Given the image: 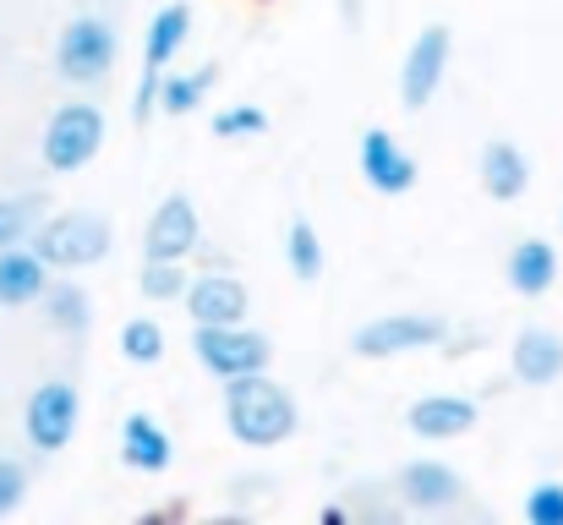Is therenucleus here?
Wrapping results in <instances>:
<instances>
[{
  "mask_svg": "<svg viewBox=\"0 0 563 525\" xmlns=\"http://www.w3.org/2000/svg\"><path fill=\"white\" fill-rule=\"evenodd\" d=\"M121 356H126L132 367H159V361H165V329H159L154 318H132V324L121 329Z\"/></svg>",
  "mask_w": 563,
  "mask_h": 525,
  "instance_id": "nucleus-26",
  "label": "nucleus"
},
{
  "mask_svg": "<svg viewBox=\"0 0 563 525\" xmlns=\"http://www.w3.org/2000/svg\"><path fill=\"white\" fill-rule=\"evenodd\" d=\"M104 149V110L88 105V99H71L49 116L44 127V143H38V160L49 175H77L82 165H93Z\"/></svg>",
  "mask_w": 563,
  "mask_h": 525,
  "instance_id": "nucleus-3",
  "label": "nucleus"
},
{
  "mask_svg": "<svg viewBox=\"0 0 563 525\" xmlns=\"http://www.w3.org/2000/svg\"><path fill=\"white\" fill-rule=\"evenodd\" d=\"M213 83H219V66L208 61V66H191V72H165L159 77V110L165 116H197L202 105H208V94H213Z\"/></svg>",
  "mask_w": 563,
  "mask_h": 525,
  "instance_id": "nucleus-20",
  "label": "nucleus"
},
{
  "mask_svg": "<svg viewBox=\"0 0 563 525\" xmlns=\"http://www.w3.org/2000/svg\"><path fill=\"white\" fill-rule=\"evenodd\" d=\"M285 263H290V274L301 280V285H318L323 280V263H329V252H323V236H318V225L312 219H290L285 225Z\"/></svg>",
  "mask_w": 563,
  "mask_h": 525,
  "instance_id": "nucleus-21",
  "label": "nucleus"
},
{
  "mask_svg": "<svg viewBox=\"0 0 563 525\" xmlns=\"http://www.w3.org/2000/svg\"><path fill=\"white\" fill-rule=\"evenodd\" d=\"M110 219L104 214H88V208H71V214H44L38 230L27 236V247L49 263V274H77V269H93L110 258Z\"/></svg>",
  "mask_w": 563,
  "mask_h": 525,
  "instance_id": "nucleus-2",
  "label": "nucleus"
},
{
  "mask_svg": "<svg viewBox=\"0 0 563 525\" xmlns=\"http://www.w3.org/2000/svg\"><path fill=\"white\" fill-rule=\"evenodd\" d=\"M394 493H399V504H405V510L443 515V510H454V504L465 499V482H460V471H454V466H443V460H410V466H399Z\"/></svg>",
  "mask_w": 563,
  "mask_h": 525,
  "instance_id": "nucleus-10",
  "label": "nucleus"
},
{
  "mask_svg": "<svg viewBox=\"0 0 563 525\" xmlns=\"http://www.w3.org/2000/svg\"><path fill=\"white\" fill-rule=\"evenodd\" d=\"M345 22H351V28L362 22V6H356V0H345Z\"/></svg>",
  "mask_w": 563,
  "mask_h": 525,
  "instance_id": "nucleus-29",
  "label": "nucleus"
},
{
  "mask_svg": "<svg viewBox=\"0 0 563 525\" xmlns=\"http://www.w3.org/2000/svg\"><path fill=\"white\" fill-rule=\"evenodd\" d=\"M187 33H191L187 0H170L165 11H154L148 39H143V77H137V94H132V121H137V127L154 121V110H159V77H165V66L181 55Z\"/></svg>",
  "mask_w": 563,
  "mask_h": 525,
  "instance_id": "nucleus-5",
  "label": "nucleus"
},
{
  "mask_svg": "<svg viewBox=\"0 0 563 525\" xmlns=\"http://www.w3.org/2000/svg\"><path fill=\"white\" fill-rule=\"evenodd\" d=\"M191 356L197 367H208L213 378H246V372H268L274 346L268 335L246 329V324H191Z\"/></svg>",
  "mask_w": 563,
  "mask_h": 525,
  "instance_id": "nucleus-6",
  "label": "nucleus"
},
{
  "mask_svg": "<svg viewBox=\"0 0 563 525\" xmlns=\"http://www.w3.org/2000/svg\"><path fill=\"white\" fill-rule=\"evenodd\" d=\"M509 372H515L520 383H531V389L559 383L563 378V335L559 329H542V324L520 329V335H515V350H509Z\"/></svg>",
  "mask_w": 563,
  "mask_h": 525,
  "instance_id": "nucleus-16",
  "label": "nucleus"
},
{
  "mask_svg": "<svg viewBox=\"0 0 563 525\" xmlns=\"http://www.w3.org/2000/svg\"><path fill=\"white\" fill-rule=\"evenodd\" d=\"M301 411L290 400L285 383H274L268 372H246V378H230L224 383V427L235 444L246 449H274L296 433Z\"/></svg>",
  "mask_w": 563,
  "mask_h": 525,
  "instance_id": "nucleus-1",
  "label": "nucleus"
},
{
  "mask_svg": "<svg viewBox=\"0 0 563 525\" xmlns=\"http://www.w3.org/2000/svg\"><path fill=\"white\" fill-rule=\"evenodd\" d=\"M482 422V405L465 400V394H421L410 411H405V427L427 444H449V438H465L471 427Z\"/></svg>",
  "mask_w": 563,
  "mask_h": 525,
  "instance_id": "nucleus-13",
  "label": "nucleus"
},
{
  "mask_svg": "<svg viewBox=\"0 0 563 525\" xmlns=\"http://www.w3.org/2000/svg\"><path fill=\"white\" fill-rule=\"evenodd\" d=\"M454 324L438 318V313H383L373 324H362L351 335V350L362 361H388V356H410V350H432L449 346Z\"/></svg>",
  "mask_w": 563,
  "mask_h": 525,
  "instance_id": "nucleus-7",
  "label": "nucleus"
},
{
  "mask_svg": "<svg viewBox=\"0 0 563 525\" xmlns=\"http://www.w3.org/2000/svg\"><path fill=\"white\" fill-rule=\"evenodd\" d=\"M38 302H44V318H49L60 335H88V324H93V302H88L82 285H71V280H49Z\"/></svg>",
  "mask_w": 563,
  "mask_h": 525,
  "instance_id": "nucleus-22",
  "label": "nucleus"
},
{
  "mask_svg": "<svg viewBox=\"0 0 563 525\" xmlns=\"http://www.w3.org/2000/svg\"><path fill=\"white\" fill-rule=\"evenodd\" d=\"M559 230H563V214H559Z\"/></svg>",
  "mask_w": 563,
  "mask_h": 525,
  "instance_id": "nucleus-30",
  "label": "nucleus"
},
{
  "mask_svg": "<svg viewBox=\"0 0 563 525\" xmlns=\"http://www.w3.org/2000/svg\"><path fill=\"white\" fill-rule=\"evenodd\" d=\"M181 302H187L191 324H246L252 313V296L235 274H197Z\"/></svg>",
  "mask_w": 563,
  "mask_h": 525,
  "instance_id": "nucleus-15",
  "label": "nucleus"
},
{
  "mask_svg": "<svg viewBox=\"0 0 563 525\" xmlns=\"http://www.w3.org/2000/svg\"><path fill=\"white\" fill-rule=\"evenodd\" d=\"M27 482H33V477H27V466H22V460H11V455H0V521L22 510Z\"/></svg>",
  "mask_w": 563,
  "mask_h": 525,
  "instance_id": "nucleus-28",
  "label": "nucleus"
},
{
  "mask_svg": "<svg viewBox=\"0 0 563 525\" xmlns=\"http://www.w3.org/2000/svg\"><path fill=\"white\" fill-rule=\"evenodd\" d=\"M49 214L44 192H22V197H0V247H16L38 230V219Z\"/></svg>",
  "mask_w": 563,
  "mask_h": 525,
  "instance_id": "nucleus-23",
  "label": "nucleus"
},
{
  "mask_svg": "<svg viewBox=\"0 0 563 525\" xmlns=\"http://www.w3.org/2000/svg\"><path fill=\"white\" fill-rule=\"evenodd\" d=\"M504 280H509L515 296H548L559 285V252H553V241H542V236L515 241V252L504 258Z\"/></svg>",
  "mask_w": 563,
  "mask_h": 525,
  "instance_id": "nucleus-18",
  "label": "nucleus"
},
{
  "mask_svg": "<svg viewBox=\"0 0 563 525\" xmlns=\"http://www.w3.org/2000/svg\"><path fill=\"white\" fill-rule=\"evenodd\" d=\"M115 55H121V39L104 17H71L55 39V72L77 88H93L115 72Z\"/></svg>",
  "mask_w": 563,
  "mask_h": 525,
  "instance_id": "nucleus-4",
  "label": "nucleus"
},
{
  "mask_svg": "<svg viewBox=\"0 0 563 525\" xmlns=\"http://www.w3.org/2000/svg\"><path fill=\"white\" fill-rule=\"evenodd\" d=\"M526 525H563V482H537L526 493Z\"/></svg>",
  "mask_w": 563,
  "mask_h": 525,
  "instance_id": "nucleus-27",
  "label": "nucleus"
},
{
  "mask_svg": "<svg viewBox=\"0 0 563 525\" xmlns=\"http://www.w3.org/2000/svg\"><path fill=\"white\" fill-rule=\"evenodd\" d=\"M449 55H454V33H449L443 22H427V28L410 39V50H405V61H399V105H405L410 116L438 99V88H443V77H449Z\"/></svg>",
  "mask_w": 563,
  "mask_h": 525,
  "instance_id": "nucleus-8",
  "label": "nucleus"
},
{
  "mask_svg": "<svg viewBox=\"0 0 563 525\" xmlns=\"http://www.w3.org/2000/svg\"><path fill=\"white\" fill-rule=\"evenodd\" d=\"M121 466L126 471H143V477H165L176 466V438L148 411H132L121 422Z\"/></svg>",
  "mask_w": 563,
  "mask_h": 525,
  "instance_id": "nucleus-14",
  "label": "nucleus"
},
{
  "mask_svg": "<svg viewBox=\"0 0 563 525\" xmlns=\"http://www.w3.org/2000/svg\"><path fill=\"white\" fill-rule=\"evenodd\" d=\"M208 132H213L219 143H246V138H263V132H268V110H257V105H224V110L208 121Z\"/></svg>",
  "mask_w": 563,
  "mask_h": 525,
  "instance_id": "nucleus-25",
  "label": "nucleus"
},
{
  "mask_svg": "<svg viewBox=\"0 0 563 525\" xmlns=\"http://www.w3.org/2000/svg\"><path fill=\"white\" fill-rule=\"evenodd\" d=\"M202 241V219H197V203L187 192H170L154 214H148V230H143V258H187Z\"/></svg>",
  "mask_w": 563,
  "mask_h": 525,
  "instance_id": "nucleus-11",
  "label": "nucleus"
},
{
  "mask_svg": "<svg viewBox=\"0 0 563 525\" xmlns=\"http://www.w3.org/2000/svg\"><path fill=\"white\" fill-rule=\"evenodd\" d=\"M356 160H362L367 186H373V192H383V197H405V192H416V175H421V165H416V160L399 149V138H394V132L367 127V132H362Z\"/></svg>",
  "mask_w": 563,
  "mask_h": 525,
  "instance_id": "nucleus-12",
  "label": "nucleus"
},
{
  "mask_svg": "<svg viewBox=\"0 0 563 525\" xmlns=\"http://www.w3.org/2000/svg\"><path fill=\"white\" fill-rule=\"evenodd\" d=\"M77 416H82V400H77V383L66 378H49L27 394V411H22V433L33 444V455H60L71 438H77Z\"/></svg>",
  "mask_w": 563,
  "mask_h": 525,
  "instance_id": "nucleus-9",
  "label": "nucleus"
},
{
  "mask_svg": "<svg viewBox=\"0 0 563 525\" xmlns=\"http://www.w3.org/2000/svg\"><path fill=\"white\" fill-rule=\"evenodd\" d=\"M44 285H49V263L27 247V241H16V247H0V307H33L38 296H44Z\"/></svg>",
  "mask_w": 563,
  "mask_h": 525,
  "instance_id": "nucleus-19",
  "label": "nucleus"
},
{
  "mask_svg": "<svg viewBox=\"0 0 563 525\" xmlns=\"http://www.w3.org/2000/svg\"><path fill=\"white\" fill-rule=\"evenodd\" d=\"M191 285L187 263L181 258H143V274H137V291L148 302H181Z\"/></svg>",
  "mask_w": 563,
  "mask_h": 525,
  "instance_id": "nucleus-24",
  "label": "nucleus"
},
{
  "mask_svg": "<svg viewBox=\"0 0 563 525\" xmlns=\"http://www.w3.org/2000/svg\"><path fill=\"white\" fill-rule=\"evenodd\" d=\"M476 175H482V192H487L493 203H520V197L531 192V160H526V149H515L509 138H493V143L482 149Z\"/></svg>",
  "mask_w": 563,
  "mask_h": 525,
  "instance_id": "nucleus-17",
  "label": "nucleus"
}]
</instances>
